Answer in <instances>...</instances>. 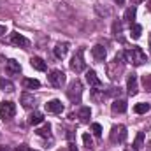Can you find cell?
Returning a JSON list of instances; mask_svg holds the SVG:
<instances>
[{
	"label": "cell",
	"mask_w": 151,
	"mask_h": 151,
	"mask_svg": "<svg viewBox=\"0 0 151 151\" xmlns=\"http://www.w3.org/2000/svg\"><path fill=\"white\" fill-rule=\"evenodd\" d=\"M106 69H107L109 79H111V81H118V79L121 77V74L125 72V56H123V53H118L113 60L107 63Z\"/></svg>",
	"instance_id": "cell-1"
},
{
	"label": "cell",
	"mask_w": 151,
	"mask_h": 151,
	"mask_svg": "<svg viewBox=\"0 0 151 151\" xmlns=\"http://www.w3.org/2000/svg\"><path fill=\"white\" fill-rule=\"evenodd\" d=\"M123 56H125V60H127V62H130V63H132V65H135V67H139V65H142V63H146V62H148L146 53H144L139 46H134L132 49H127V51L123 53Z\"/></svg>",
	"instance_id": "cell-2"
},
{
	"label": "cell",
	"mask_w": 151,
	"mask_h": 151,
	"mask_svg": "<svg viewBox=\"0 0 151 151\" xmlns=\"http://www.w3.org/2000/svg\"><path fill=\"white\" fill-rule=\"evenodd\" d=\"M67 97L72 104H79L81 99H83V84L79 79H74L70 84H69V90H67Z\"/></svg>",
	"instance_id": "cell-3"
},
{
	"label": "cell",
	"mask_w": 151,
	"mask_h": 151,
	"mask_svg": "<svg viewBox=\"0 0 151 151\" xmlns=\"http://www.w3.org/2000/svg\"><path fill=\"white\" fill-rule=\"evenodd\" d=\"M70 69L74 70L76 74H79V72H83L84 69H86V62H84V49L81 47V49H77L74 53V56H72V60H70Z\"/></svg>",
	"instance_id": "cell-4"
},
{
	"label": "cell",
	"mask_w": 151,
	"mask_h": 151,
	"mask_svg": "<svg viewBox=\"0 0 151 151\" xmlns=\"http://www.w3.org/2000/svg\"><path fill=\"white\" fill-rule=\"evenodd\" d=\"M14 114H16V104H14V102L4 100V102L0 104V118H2L4 121H9L11 118H14Z\"/></svg>",
	"instance_id": "cell-5"
},
{
	"label": "cell",
	"mask_w": 151,
	"mask_h": 151,
	"mask_svg": "<svg viewBox=\"0 0 151 151\" xmlns=\"http://www.w3.org/2000/svg\"><path fill=\"white\" fill-rule=\"evenodd\" d=\"M47 79H49L51 86H55V88H62V86L65 84V81H67V76H65V72H63V70L55 69V70H51V72H49Z\"/></svg>",
	"instance_id": "cell-6"
},
{
	"label": "cell",
	"mask_w": 151,
	"mask_h": 151,
	"mask_svg": "<svg viewBox=\"0 0 151 151\" xmlns=\"http://www.w3.org/2000/svg\"><path fill=\"white\" fill-rule=\"evenodd\" d=\"M127 135L128 134H127V128L123 125H114L113 128H111V142H114V144L116 142H119V144L125 142L127 141Z\"/></svg>",
	"instance_id": "cell-7"
},
{
	"label": "cell",
	"mask_w": 151,
	"mask_h": 151,
	"mask_svg": "<svg viewBox=\"0 0 151 151\" xmlns=\"http://www.w3.org/2000/svg\"><path fill=\"white\" fill-rule=\"evenodd\" d=\"M127 90H128V95L134 97L137 95L139 91V83H137V74H130L127 77Z\"/></svg>",
	"instance_id": "cell-8"
},
{
	"label": "cell",
	"mask_w": 151,
	"mask_h": 151,
	"mask_svg": "<svg viewBox=\"0 0 151 151\" xmlns=\"http://www.w3.org/2000/svg\"><path fill=\"white\" fill-rule=\"evenodd\" d=\"M44 107H46L47 113H53V114H60L62 111H63V104H62V100H58V99L49 100Z\"/></svg>",
	"instance_id": "cell-9"
},
{
	"label": "cell",
	"mask_w": 151,
	"mask_h": 151,
	"mask_svg": "<svg viewBox=\"0 0 151 151\" xmlns=\"http://www.w3.org/2000/svg\"><path fill=\"white\" fill-rule=\"evenodd\" d=\"M11 42L14 44V46H19V47H23V49H27L28 46H30V40L27 37H23L21 34H11Z\"/></svg>",
	"instance_id": "cell-10"
},
{
	"label": "cell",
	"mask_w": 151,
	"mask_h": 151,
	"mask_svg": "<svg viewBox=\"0 0 151 151\" xmlns=\"http://www.w3.org/2000/svg\"><path fill=\"white\" fill-rule=\"evenodd\" d=\"M53 53H55L56 58L63 60V58L67 56V53H69V44H67V42H60V44H56L55 49H53Z\"/></svg>",
	"instance_id": "cell-11"
},
{
	"label": "cell",
	"mask_w": 151,
	"mask_h": 151,
	"mask_svg": "<svg viewBox=\"0 0 151 151\" xmlns=\"http://www.w3.org/2000/svg\"><path fill=\"white\" fill-rule=\"evenodd\" d=\"M91 55H93V58H95L97 62H104V60H106L107 51H106V47H104V46L97 44V46H93V47H91Z\"/></svg>",
	"instance_id": "cell-12"
},
{
	"label": "cell",
	"mask_w": 151,
	"mask_h": 151,
	"mask_svg": "<svg viewBox=\"0 0 151 151\" xmlns=\"http://www.w3.org/2000/svg\"><path fill=\"white\" fill-rule=\"evenodd\" d=\"M35 102H37V99H35L32 93H23V95H21V106H23L25 109L35 107Z\"/></svg>",
	"instance_id": "cell-13"
},
{
	"label": "cell",
	"mask_w": 151,
	"mask_h": 151,
	"mask_svg": "<svg viewBox=\"0 0 151 151\" xmlns=\"http://www.w3.org/2000/svg\"><path fill=\"white\" fill-rule=\"evenodd\" d=\"M5 70L12 76L19 74V72H21V65H19V62H16V60H7V62H5Z\"/></svg>",
	"instance_id": "cell-14"
},
{
	"label": "cell",
	"mask_w": 151,
	"mask_h": 151,
	"mask_svg": "<svg viewBox=\"0 0 151 151\" xmlns=\"http://www.w3.org/2000/svg\"><path fill=\"white\" fill-rule=\"evenodd\" d=\"M86 81H88L90 86H95V88H99V86L102 84V81L99 79V76H97L95 70H88V72H86Z\"/></svg>",
	"instance_id": "cell-15"
},
{
	"label": "cell",
	"mask_w": 151,
	"mask_h": 151,
	"mask_svg": "<svg viewBox=\"0 0 151 151\" xmlns=\"http://www.w3.org/2000/svg\"><path fill=\"white\" fill-rule=\"evenodd\" d=\"M35 134H37L39 137H44V139L49 137V139H51V125H49V123H44L40 128L35 130Z\"/></svg>",
	"instance_id": "cell-16"
},
{
	"label": "cell",
	"mask_w": 151,
	"mask_h": 151,
	"mask_svg": "<svg viewBox=\"0 0 151 151\" xmlns=\"http://www.w3.org/2000/svg\"><path fill=\"white\" fill-rule=\"evenodd\" d=\"M135 14H137V7L135 5H132V7H128L127 11H125V16H123V19L127 21V23H134V19H135Z\"/></svg>",
	"instance_id": "cell-17"
},
{
	"label": "cell",
	"mask_w": 151,
	"mask_h": 151,
	"mask_svg": "<svg viewBox=\"0 0 151 151\" xmlns=\"http://www.w3.org/2000/svg\"><path fill=\"white\" fill-rule=\"evenodd\" d=\"M30 65H32L35 70H40V72L46 70V62H44L42 58H39V56H34V58L30 60Z\"/></svg>",
	"instance_id": "cell-18"
},
{
	"label": "cell",
	"mask_w": 151,
	"mask_h": 151,
	"mask_svg": "<svg viewBox=\"0 0 151 151\" xmlns=\"http://www.w3.org/2000/svg\"><path fill=\"white\" fill-rule=\"evenodd\" d=\"M127 107H128V106H127V102H125V100H114L113 102V106H111V109H113V113H125V111H127Z\"/></svg>",
	"instance_id": "cell-19"
},
{
	"label": "cell",
	"mask_w": 151,
	"mask_h": 151,
	"mask_svg": "<svg viewBox=\"0 0 151 151\" xmlns=\"http://www.w3.org/2000/svg\"><path fill=\"white\" fill-rule=\"evenodd\" d=\"M23 86L27 90H34V88H39L40 86V81L39 79H34V77H25L23 79Z\"/></svg>",
	"instance_id": "cell-20"
},
{
	"label": "cell",
	"mask_w": 151,
	"mask_h": 151,
	"mask_svg": "<svg viewBox=\"0 0 151 151\" xmlns=\"http://www.w3.org/2000/svg\"><path fill=\"white\" fill-rule=\"evenodd\" d=\"M142 144H144V134H142V132H139V134L135 135V141H134V144H132V146H134L132 150L139 151L141 148H142Z\"/></svg>",
	"instance_id": "cell-21"
},
{
	"label": "cell",
	"mask_w": 151,
	"mask_h": 151,
	"mask_svg": "<svg viewBox=\"0 0 151 151\" xmlns=\"http://www.w3.org/2000/svg\"><path fill=\"white\" fill-rule=\"evenodd\" d=\"M150 109H151V106L146 104V102H139V104H135V107H134V111L137 114H146Z\"/></svg>",
	"instance_id": "cell-22"
},
{
	"label": "cell",
	"mask_w": 151,
	"mask_h": 151,
	"mask_svg": "<svg viewBox=\"0 0 151 151\" xmlns=\"http://www.w3.org/2000/svg\"><path fill=\"white\" fill-rule=\"evenodd\" d=\"M28 121H30V125H39V123H42V121H44V116H42V113L35 111V113H32V114H30Z\"/></svg>",
	"instance_id": "cell-23"
},
{
	"label": "cell",
	"mask_w": 151,
	"mask_h": 151,
	"mask_svg": "<svg viewBox=\"0 0 151 151\" xmlns=\"http://www.w3.org/2000/svg\"><path fill=\"white\" fill-rule=\"evenodd\" d=\"M77 116H79V119H81V121H90V116H91L90 107H81V109H79V113H77Z\"/></svg>",
	"instance_id": "cell-24"
},
{
	"label": "cell",
	"mask_w": 151,
	"mask_h": 151,
	"mask_svg": "<svg viewBox=\"0 0 151 151\" xmlns=\"http://www.w3.org/2000/svg\"><path fill=\"white\" fill-rule=\"evenodd\" d=\"M142 34V27L141 25H132L130 27V37L132 39H139Z\"/></svg>",
	"instance_id": "cell-25"
},
{
	"label": "cell",
	"mask_w": 151,
	"mask_h": 151,
	"mask_svg": "<svg viewBox=\"0 0 151 151\" xmlns=\"http://www.w3.org/2000/svg\"><path fill=\"white\" fill-rule=\"evenodd\" d=\"M0 90H4V91H14V84L11 81H7V79L0 77Z\"/></svg>",
	"instance_id": "cell-26"
},
{
	"label": "cell",
	"mask_w": 151,
	"mask_h": 151,
	"mask_svg": "<svg viewBox=\"0 0 151 151\" xmlns=\"http://www.w3.org/2000/svg\"><path fill=\"white\" fill-rule=\"evenodd\" d=\"M142 84H144L146 91H151V74L142 76Z\"/></svg>",
	"instance_id": "cell-27"
},
{
	"label": "cell",
	"mask_w": 151,
	"mask_h": 151,
	"mask_svg": "<svg viewBox=\"0 0 151 151\" xmlns=\"http://www.w3.org/2000/svg\"><path fill=\"white\" fill-rule=\"evenodd\" d=\"M91 132H93L97 137H100V135H102V127H100V123H93V125H91Z\"/></svg>",
	"instance_id": "cell-28"
},
{
	"label": "cell",
	"mask_w": 151,
	"mask_h": 151,
	"mask_svg": "<svg viewBox=\"0 0 151 151\" xmlns=\"http://www.w3.org/2000/svg\"><path fill=\"white\" fill-rule=\"evenodd\" d=\"M83 142H84V146H86V148L90 150V148L93 146V141H91V135H90V134H84V135H83Z\"/></svg>",
	"instance_id": "cell-29"
},
{
	"label": "cell",
	"mask_w": 151,
	"mask_h": 151,
	"mask_svg": "<svg viewBox=\"0 0 151 151\" xmlns=\"http://www.w3.org/2000/svg\"><path fill=\"white\" fill-rule=\"evenodd\" d=\"M119 32H121V23L114 21V23H113V34H114V35H118Z\"/></svg>",
	"instance_id": "cell-30"
},
{
	"label": "cell",
	"mask_w": 151,
	"mask_h": 151,
	"mask_svg": "<svg viewBox=\"0 0 151 151\" xmlns=\"http://www.w3.org/2000/svg\"><path fill=\"white\" fill-rule=\"evenodd\" d=\"M16 151H32L28 146H25V144H21V146H18V150Z\"/></svg>",
	"instance_id": "cell-31"
},
{
	"label": "cell",
	"mask_w": 151,
	"mask_h": 151,
	"mask_svg": "<svg viewBox=\"0 0 151 151\" xmlns=\"http://www.w3.org/2000/svg\"><path fill=\"white\" fill-rule=\"evenodd\" d=\"M69 151H77V148H76L74 142H70V144H69Z\"/></svg>",
	"instance_id": "cell-32"
},
{
	"label": "cell",
	"mask_w": 151,
	"mask_h": 151,
	"mask_svg": "<svg viewBox=\"0 0 151 151\" xmlns=\"http://www.w3.org/2000/svg\"><path fill=\"white\" fill-rule=\"evenodd\" d=\"M0 151H12L11 146H0Z\"/></svg>",
	"instance_id": "cell-33"
},
{
	"label": "cell",
	"mask_w": 151,
	"mask_h": 151,
	"mask_svg": "<svg viewBox=\"0 0 151 151\" xmlns=\"http://www.w3.org/2000/svg\"><path fill=\"white\" fill-rule=\"evenodd\" d=\"M4 34H5V27H4V25H0V37H2Z\"/></svg>",
	"instance_id": "cell-34"
},
{
	"label": "cell",
	"mask_w": 151,
	"mask_h": 151,
	"mask_svg": "<svg viewBox=\"0 0 151 151\" xmlns=\"http://www.w3.org/2000/svg\"><path fill=\"white\" fill-rule=\"evenodd\" d=\"M114 4H118V5H123L125 4V0H113Z\"/></svg>",
	"instance_id": "cell-35"
},
{
	"label": "cell",
	"mask_w": 151,
	"mask_h": 151,
	"mask_svg": "<svg viewBox=\"0 0 151 151\" xmlns=\"http://www.w3.org/2000/svg\"><path fill=\"white\" fill-rule=\"evenodd\" d=\"M150 49H151V37H150Z\"/></svg>",
	"instance_id": "cell-36"
},
{
	"label": "cell",
	"mask_w": 151,
	"mask_h": 151,
	"mask_svg": "<svg viewBox=\"0 0 151 151\" xmlns=\"http://www.w3.org/2000/svg\"><path fill=\"white\" fill-rule=\"evenodd\" d=\"M150 9H151V0H150Z\"/></svg>",
	"instance_id": "cell-37"
},
{
	"label": "cell",
	"mask_w": 151,
	"mask_h": 151,
	"mask_svg": "<svg viewBox=\"0 0 151 151\" xmlns=\"http://www.w3.org/2000/svg\"><path fill=\"white\" fill-rule=\"evenodd\" d=\"M32 151H35V150H32Z\"/></svg>",
	"instance_id": "cell-38"
}]
</instances>
